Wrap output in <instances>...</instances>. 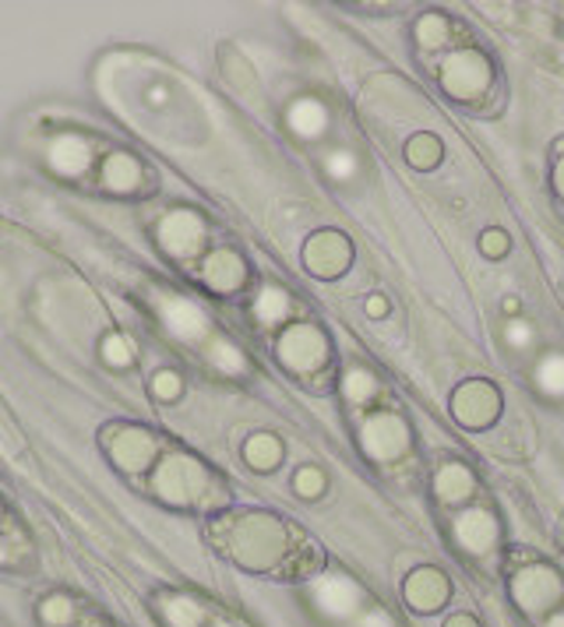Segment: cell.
I'll list each match as a JSON object with an SVG mask.
<instances>
[{
  "label": "cell",
  "mask_w": 564,
  "mask_h": 627,
  "mask_svg": "<svg viewBox=\"0 0 564 627\" xmlns=\"http://www.w3.org/2000/svg\"><path fill=\"white\" fill-rule=\"evenodd\" d=\"M212 543L244 571L271 575L297 564L294 529L271 511H240L219 518L212 526Z\"/></svg>",
  "instance_id": "6da1fadb"
},
{
  "label": "cell",
  "mask_w": 564,
  "mask_h": 627,
  "mask_svg": "<svg viewBox=\"0 0 564 627\" xmlns=\"http://www.w3.org/2000/svg\"><path fill=\"white\" fill-rule=\"evenodd\" d=\"M149 490L170 508H208L219 500V479L195 455H166L152 469Z\"/></svg>",
  "instance_id": "7a4b0ae2"
},
{
  "label": "cell",
  "mask_w": 564,
  "mask_h": 627,
  "mask_svg": "<svg viewBox=\"0 0 564 627\" xmlns=\"http://www.w3.org/2000/svg\"><path fill=\"white\" fill-rule=\"evenodd\" d=\"M437 81H442V89L448 99L455 102H473V99H484L494 86V68L491 60L466 47V50H455L445 57L442 64V74H437Z\"/></svg>",
  "instance_id": "3957f363"
},
{
  "label": "cell",
  "mask_w": 564,
  "mask_h": 627,
  "mask_svg": "<svg viewBox=\"0 0 564 627\" xmlns=\"http://www.w3.org/2000/svg\"><path fill=\"white\" fill-rule=\"evenodd\" d=\"M276 357L289 374L310 378V374L325 370V364H328V336L315 321H297L279 336Z\"/></svg>",
  "instance_id": "277c9868"
},
{
  "label": "cell",
  "mask_w": 564,
  "mask_h": 627,
  "mask_svg": "<svg viewBox=\"0 0 564 627\" xmlns=\"http://www.w3.org/2000/svg\"><path fill=\"white\" fill-rule=\"evenodd\" d=\"M360 448L370 462H382V466L399 462V458H406L413 448V430L403 416L392 409L370 412L360 424Z\"/></svg>",
  "instance_id": "5b68a950"
},
{
  "label": "cell",
  "mask_w": 564,
  "mask_h": 627,
  "mask_svg": "<svg viewBox=\"0 0 564 627\" xmlns=\"http://www.w3.org/2000/svg\"><path fill=\"white\" fill-rule=\"evenodd\" d=\"M205 240H208V226L195 208H174V212H166L156 226V243L162 255L174 261L198 258Z\"/></svg>",
  "instance_id": "8992f818"
},
{
  "label": "cell",
  "mask_w": 564,
  "mask_h": 627,
  "mask_svg": "<svg viewBox=\"0 0 564 627\" xmlns=\"http://www.w3.org/2000/svg\"><path fill=\"white\" fill-rule=\"evenodd\" d=\"M102 451L110 455V462L123 472H149L156 469V437L135 427V424H113L102 430Z\"/></svg>",
  "instance_id": "52a82bcc"
},
{
  "label": "cell",
  "mask_w": 564,
  "mask_h": 627,
  "mask_svg": "<svg viewBox=\"0 0 564 627\" xmlns=\"http://www.w3.org/2000/svg\"><path fill=\"white\" fill-rule=\"evenodd\" d=\"M156 303V314L162 328L170 331L177 342H187V346H201L212 339V325H208V314L187 297H177V292H156L152 297Z\"/></svg>",
  "instance_id": "ba28073f"
},
{
  "label": "cell",
  "mask_w": 564,
  "mask_h": 627,
  "mask_svg": "<svg viewBox=\"0 0 564 627\" xmlns=\"http://www.w3.org/2000/svg\"><path fill=\"white\" fill-rule=\"evenodd\" d=\"M564 596V578L547 564H526L512 575V599L526 614H547Z\"/></svg>",
  "instance_id": "9c48e42d"
},
{
  "label": "cell",
  "mask_w": 564,
  "mask_h": 627,
  "mask_svg": "<svg viewBox=\"0 0 564 627\" xmlns=\"http://www.w3.org/2000/svg\"><path fill=\"white\" fill-rule=\"evenodd\" d=\"M452 416L466 430H487L501 416V391L484 378H469L452 391Z\"/></svg>",
  "instance_id": "30bf717a"
},
{
  "label": "cell",
  "mask_w": 564,
  "mask_h": 627,
  "mask_svg": "<svg viewBox=\"0 0 564 627\" xmlns=\"http://www.w3.org/2000/svg\"><path fill=\"white\" fill-rule=\"evenodd\" d=\"M310 603L318 606V614L328 620H357L364 614V593L360 585L349 575H321L315 585H310Z\"/></svg>",
  "instance_id": "8fae6325"
},
{
  "label": "cell",
  "mask_w": 564,
  "mask_h": 627,
  "mask_svg": "<svg viewBox=\"0 0 564 627\" xmlns=\"http://www.w3.org/2000/svg\"><path fill=\"white\" fill-rule=\"evenodd\" d=\"M353 261V243L339 229H321L304 243V265L318 279H339Z\"/></svg>",
  "instance_id": "7c38bea8"
},
{
  "label": "cell",
  "mask_w": 564,
  "mask_h": 627,
  "mask_svg": "<svg viewBox=\"0 0 564 627\" xmlns=\"http://www.w3.org/2000/svg\"><path fill=\"white\" fill-rule=\"evenodd\" d=\"M452 536L458 543V550H466L469 557H484L497 547L501 521L487 508H466L452 518Z\"/></svg>",
  "instance_id": "4fadbf2b"
},
{
  "label": "cell",
  "mask_w": 564,
  "mask_h": 627,
  "mask_svg": "<svg viewBox=\"0 0 564 627\" xmlns=\"http://www.w3.org/2000/svg\"><path fill=\"white\" fill-rule=\"evenodd\" d=\"M47 162L57 177L86 180L96 166V145L86 135H57L47 149Z\"/></svg>",
  "instance_id": "5bb4252c"
},
{
  "label": "cell",
  "mask_w": 564,
  "mask_h": 627,
  "mask_svg": "<svg viewBox=\"0 0 564 627\" xmlns=\"http://www.w3.org/2000/svg\"><path fill=\"white\" fill-rule=\"evenodd\" d=\"M201 282H205V289L219 292V297H234V292H240L247 282V265L237 250L219 247L212 255L201 258Z\"/></svg>",
  "instance_id": "9a60e30c"
},
{
  "label": "cell",
  "mask_w": 564,
  "mask_h": 627,
  "mask_svg": "<svg viewBox=\"0 0 564 627\" xmlns=\"http://www.w3.org/2000/svg\"><path fill=\"white\" fill-rule=\"evenodd\" d=\"M99 183L107 187L110 195H138L145 191L149 177H145V166L131 152H113L99 166Z\"/></svg>",
  "instance_id": "2e32d148"
},
{
  "label": "cell",
  "mask_w": 564,
  "mask_h": 627,
  "mask_svg": "<svg viewBox=\"0 0 564 627\" xmlns=\"http://www.w3.org/2000/svg\"><path fill=\"white\" fill-rule=\"evenodd\" d=\"M286 128L294 131L300 141H318L332 128V113H328V107H325L318 96H300V99L289 102Z\"/></svg>",
  "instance_id": "e0dca14e"
},
{
  "label": "cell",
  "mask_w": 564,
  "mask_h": 627,
  "mask_svg": "<svg viewBox=\"0 0 564 627\" xmlns=\"http://www.w3.org/2000/svg\"><path fill=\"white\" fill-rule=\"evenodd\" d=\"M406 603L413 606V610H420V614H431L437 610V606H445L448 596H452V585L442 571H434V568H420V571H413L406 578Z\"/></svg>",
  "instance_id": "ac0fdd59"
},
{
  "label": "cell",
  "mask_w": 564,
  "mask_h": 627,
  "mask_svg": "<svg viewBox=\"0 0 564 627\" xmlns=\"http://www.w3.org/2000/svg\"><path fill=\"white\" fill-rule=\"evenodd\" d=\"M152 610L166 627H208L205 603L187 593H159L152 599Z\"/></svg>",
  "instance_id": "d6986e66"
},
{
  "label": "cell",
  "mask_w": 564,
  "mask_h": 627,
  "mask_svg": "<svg viewBox=\"0 0 564 627\" xmlns=\"http://www.w3.org/2000/svg\"><path fill=\"white\" fill-rule=\"evenodd\" d=\"M434 494L442 505H466L476 494V476L463 462H442L434 472Z\"/></svg>",
  "instance_id": "ffe728a7"
},
{
  "label": "cell",
  "mask_w": 564,
  "mask_h": 627,
  "mask_svg": "<svg viewBox=\"0 0 564 627\" xmlns=\"http://www.w3.org/2000/svg\"><path fill=\"white\" fill-rule=\"evenodd\" d=\"M289 314H294V300H289V292L283 286H265L255 300V321L261 328H276L286 325Z\"/></svg>",
  "instance_id": "44dd1931"
},
{
  "label": "cell",
  "mask_w": 564,
  "mask_h": 627,
  "mask_svg": "<svg viewBox=\"0 0 564 627\" xmlns=\"http://www.w3.org/2000/svg\"><path fill=\"white\" fill-rule=\"evenodd\" d=\"M244 462L258 472H271L283 462V441L276 434H250L244 441Z\"/></svg>",
  "instance_id": "7402d4cb"
},
{
  "label": "cell",
  "mask_w": 564,
  "mask_h": 627,
  "mask_svg": "<svg viewBox=\"0 0 564 627\" xmlns=\"http://www.w3.org/2000/svg\"><path fill=\"white\" fill-rule=\"evenodd\" d=\"M533 385L547 399H564V352H543L533 367Z\"/></svg>",
  "instance_id": "603a6c76"
},
{
  "label": "cell",
  "mask_w": 564,
  "mask_h": 627,
  "mask_svg": "<svg viewBox=\"0 0 564 627\" xmlns=\"http://www.w3.org/2000/svg\"><path fill=\"white\" fill-rule=\"evenodd\" d=\"M413 36H416V47L420 50H442L452 39V22L442 11H427V14L416 18Z\"/></svg>",
  "instance_id": "cb8c5ba5"
},
{
  "label": "cell",
  "mask_w": 564,
  "mask_h": 627,
  "mask_svg": "<svg viewBox=\"0 0 564 627\" xmlns=\"http://www.w3.org/2000/svg\"><path fill=\"white\" fill-rule=\"evenodd\" d=\"M442 156H445V149H442V141H437L434 135H413L409 141H406V162L413 166V170H420V173H431V170H437V166H442Z\"/></svg>",
  "instance_id": "d4e9b609"
},
{
  "label": "cell",
  "mask_w": 564,
  "mask_h": 627,
  "mask_svg": "<svg viewBox=\"0 0 564 627\" xmlns=\"http://www.w3.org/2000/svg\"><path fill=\"white\" fill-rule=\"evenodd\" d=\"M205 357L219 374H229V378H240V374H247L244 349L234 346V342H226V339H208L205 342Z\"/></svg>",
  "instance_id": "484cf974"
},
{
  "label": "cell",
  "mask_w": 564,
  "mask_h": 627,
  "mask_svg": "<svg viewBox=\"0 0 564 627\" xmlns=\"http://www.w3.org/2000/svg\"><path fill=\"white\" fill-rule=\"evenodd\" d=\"M378 391H382V385L367 367H349L343 374V395H346L349 406H367V402L378 399Z\"/></svg>",
  "instance_id": "4316f807"
},
{
  "label": "cell",
  "mask_w": 564,
  "mask_h": 627,
  "mask_svg": "<svg viewBox=\"0 0 564 627\" xmlns=\"http://www.w3.org/2000/svg\"><path fill=\"white\" fill-rule=\"evenodd\" d=\"M75 614H78V606L65 593H53V596H47L43 603H39V620H43V627H71Z\"/></svg>",
  "instance_id": "83f0119b"
},
{
  "label": "cell",
  "mask_w": 564,
  "mask_h": 627,
  "mask_svg": "<svg viewBox=\"0 0 564 627\" xmlns=\"http://www.w3.org/2000/svg\"><path fill=\"white\" fill-rule=\"evenodd\" d=\"M357 170H360L357 152H349V149H332V152L325 156V173H328L332 180L346 183V180L357 177Z\"/></svg>",
  "instance_id": "f1b7e54d"
},
{
  "label": "cell",
  "mask_w": 564,
  "mask_h": 627,
  "mask_svg": "<svg viewBox=\"0 0 564 627\" xmlns=\"http://www.w3.org/2000/svg\"><path fill=\"white\" fill-rule=\"evenodd\" d=\"M102 360H107L113 370H123V367H131L135 364V349H131V342L128 339H123V336H117V331H113V336H107V339H102Z\"/></svg>",
  "instance_id": "f546056e"
},
{
  "label": "cell",
  "mask_w": 564,
  "mask_h": 627,
  "mask_svg": "<svg viewBox=\"0 0 564 627\" xmlns=\"http://www.w3.org/2000/svg\"><path fill=\"white\" fill-rule=\"evenodd\" d=\"M294 490L307 500H315L325 494V472L318 466H300L297 476H294Z\"/></svg>",
  "instance_id": "4dcf8cb0"
},
{
  "label": "cell",
  "mask_w": 564,
  "mask_h": 627,
  "mask_svg": "<svg viewBox=\"0 0 564 627\" xmlns=\"http://www.w3.org/2000/svg\"><path fill=\"white\" fill-rule=\"evenodd\" d=\"M180 391H184V381H180L177 370H159L152 378V395L159 402H177Z\"/></svg>",
  "instance_id": "1f68e13d"
},
{
  "label": "cell",
  "mask_w": 564,
  "mask_h": 627,
  "mask_svg": "<svg viewBox=\"0 0 564 627\" xmlns=\"http://www.w3.org/2000/svg\"><path fill=\"white\" fill-rule=\"evenodd\" d=\"M533 342H536V331L526 318H512L505 325V346L508 349H530Z\"/></svg>",
  "instance_id": "d6a6232c"
},
{
  "label": "cell",
  "mask_w": 564,
  "mask_h": 627,
  "mask_svg": "<svg viewBox=\"0 0 564 627\" xmlns=\"http://www.w3.org/2000/svg\"><path fill=\"white\" fill-rule=\"evenodd\" d=\"M508 233H505V229H487V233L484 237H479V250H484V258H505L508 255Z\"/></svg>",
  "instance_id": "836d02e7"
},
{
  "label": "cell",
  "mask_w": 564,
  "mask_h": 627,
  "mask_svg": "<svg viewBox=\"0 0 564 627\" xmlns=\"http://www.w3.org/2000/svg\"><path fill=\"white\" fill-rule=\"evenodd\" d=\"M353 627H395V620L385 610H378V606H374V610H364L357 620H353Z\"/></svg>",
  "instance_id": "e575fe53"
},
{
  "label": "cell",
  "mask_w": 564,
  "mask_h": 627,
  "mask_svg": "<svg viewBox=\"0 0 564 627\" xmlns=\"http://www.w3.org/2000/svg\"><path fill=\"white\" fill-rule=\"evenodd\" d=\"M364 310H367V318H374V321H382V318H385V314H388V300H385V292H374V297H367Z\"/></svg>",
  "instance_id": "d590c367"
},
{
  "label": "cell",
  "mask_w": 564,
  "mask_h": 627,
  "mask_svg": "<svg viewBox=\"0 0 564 627\" xmlns=\"http://www.w3.org/2000/svg\"><path fill=\"white\" fill-rule=\"evenodd\" d=\"M554 195L564 201V156H561L557 166H554Z\"/></svg>",
  "instance_id": "8d00e7d4"
},
{
  "label": "cell",
  "mask_w": 564,
  "mask_h": 627,
  "mask_svg": "<svg viewBox=\"0 0 564 627\" xmlns=\"http://www.w3.org/2000/svg\"><path fill=\"white\" fill-rule=\"evenodd\" d=\"M445 627H479V624H476V620H473L469 614H455V617H452V620H448Z\"/></svg>",
  "instance_id": "74e56055"
},
{
  "label": "cell",
  "mask_w": 564,
  "mask_h": 627,
  "mask_svg": "<svg viewBox=\"0 0 564 627\" xmlns=\"http://www.w3.org/2000/svg\"><path fill=\"white\" fill-rule=\"evenodd\" d=\"M547 627H564V610H554L551 620H547Z\"/></svg>",
  "instance_id": "f35d334b"
},
{
  "label": "cell",
  "mask_w": 564,
  "mask_h": 627,
  "mask_svg": "<svg viewBox=\"0 0 564 627\" xmlns=\"http://www.w3.org/2000/svg\"><path fill=\"white\" fill-rule=\"evenodd\" d=\"M505 310H508L512 318H515V314H518V300H515V297H508V300H505Z\"/></svg>",
  "instance_id": "ab89813d"
},
{
  "label": "cell",
  "mask_w": 564,
  "mask_h": 627,
  "mask_svg": "<svg viewBox=\"0 0 564 627\" xmlns=\"http://www.w3.org/2000/svg\"><path fill=\"white\" fill-rule=\"evenodd\" d=\"M71 627H107V624H99V620H78V624H71Z\"/></svg>",
  "instance_id": "60d3db41"
},
{
  "label": "cell",
  "mask_w": 564,
  "mask_h": 627,
  "mask_svg": "<svg viewBox=\"0 0 564 627\" xmlns=\"http://www.w3.org/2000/svg\"><path fill=\"white\" fill-rule=\"evenodd\" d=\"M208 627H237V624H229V620H208Z\"/></svg>",
  "instance_id": "b9f144b4"
},
{
  "label": "cell",
  "mask_w": 564,
  "mask_h": 627,
  "mask_svg": "<svg viewBox=\"0 0 564 627\" xmlns=\"http://www.w3.org/2000/svg\"><path fill=\"white\" fill-rule=\"evenodd\" d=\"M0 526H4V508H0Z\"/></svg>",
  "instance_id": "7bdbcfd3"
}]
</instances>
